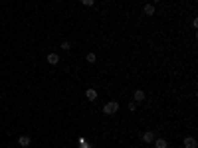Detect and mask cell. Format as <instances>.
Wrapping results in <instances>:
<instances>
[{
    "instance_id": "1",
    "label": "cell",
    "mask_w": 198,
    "mask_h": 148,
    "mask_svg": "<svg viewBox=\"0 0 198 148\" xmlns=\"http://www.w3.org/2000/svg\"><path fill=\"white\" fill-rule=\"evenodd\" d=\"M117 111H119V103H115V101H109V103L103 107V113H105V115H115Z\"/></svg>"
},
{
    "instance_id": "2",
    "label": "cell",
    "mask_w": 198,
    "mask_h": 148,
    "mask_svg": "<svg viewBox=\"0 0 198 148\" xmlns=\"http://www.w3.org/2000/svg\"><path fill=\"white\" fill-rule=\"evenodd\" d=\"M182 144H184V148H198V142H196L194 136H186Z\"/></svg>"
},
{
    "instance_id": "3",
    "label": "cell",
    "mask_w": 198,
    "mask_h": 148,
    "mask_svg": "<svg viewBox=\"0 0 198 148\" xmlns=\"http://www.w3.org/2000/svg\"><path fill=\"white\" fill-rule=\"evenodd\" d=\"M48 63L50 65H58V63H60V56H58V53H48Z\"/></svg>"
},
{
    "instance_id": "4",
    "label": "cell",
    "mask_w": 198,
    "mask_h": 148,
    "mask_svg": "<svg viewBox=\"0 0 198 148\" xmlns=\"http://www.w3.org/2000/svg\"><path fill=\"white\" fill-rule=\"evenodd\" d=\"M155 148H168V142L165 140V138H155Z\"/></svg>"
},
{
    "instance_id": "5",
    "label": "cell",
    "mask_w": 198,
    "mask_h": 148,
    "mask_svg": "<svg viewBox=\"0 0 198 148\" xmlns=\"http://www.w3.org/2000/svg\"><path fill=\"white\" fill-rule=\"evenodd\" d=\"M133 99H135V103H141V101H145V91H135V93H133Z\"/></svg>"
},
{
    "instance_id": "6",
    "label": "cell",
    "mask_w": 198,
    "mask_h": 148,
    "mask_svg": "<svg viewBox=\"0 0 198 148\" xmlns=\"http://www.w3.org/2000/svg\"><path fill=\"white\" fill-rule=\"evenodd\" d=\"M143 142H147V144H153V142H155V134H153V132H145V134H143Z\"/></svg>"
},
{
    "instance_id": "7",
    "label": "cell",
    "mask_w": 198,
    "mask_h": 148,
    "mask_svg": "<svg viewBox=\"0 0 198 148\" xmlns=\"http://www.w3.org/2000/svg\"><path fill=\"white\" fill-rule=\"evenodd\" d=\"M30 142H32V138H30V136H26V134L18 138V144H20V146H30Z\"/></svg>"
},
{
    "instance_id": "8",
    "label": "cell",
    "mask_w": 198,
    "mask_h": 148,
    "mask_svg": "<svg viewBox=\"0 0 198 148\" xmlns=\"http://www.w3.org/2000/svg\"><path fill=\"white\" fill-rule=\"evenodd\" d=\"M85 97L89 101H95V99H97V91H95V89H87V91H85Z\"/></svg>"
},
{
    "instance_id": "9",
    "label": "cell",
    "mask_w": 198,
    "mask_h": 148,
    "mask_svg": "<svg viewBox=\"0 0 198 148\" xmlns=\"http://www.w3.org/2000/svg\"><path fill=\"white\" fill-rule=\"evenodd\" d=\"M143 12H145L147 16H155V6H153V4H145V8H143Z\"/></svg>"
},
{
    "instance_id": "10",
    "label": "cell",
    "mask_w": 198,
    "mask_h": 148,
    "mask_svg": "<svg viewBox=\"0 0 198 148\" xmlns=\"http://www.w3.org/2000/svg\"><path fill=\"white\" fill-rule=\"evenodd\" d=\"M85 61H87V63H95V61H97L95 53H87V56H85Z\"/></svg>"
},
{
    "instance_id": "11",
    "label": "cell",
    "mask_w": 198,
    "mask_h": 148,
    "mask_svg": "<svg viewBox=\"0 0 198 148\" xmlns=\"http://www.w3.org/2000/svg\"><path fill=\"white\" fill-rule=\"evenodd\" d=\"M69 48H71V44H69V42H64V44H62V49H64V52H67Z\"/></svg>"
},
{
    "instance_id": "12",
    "label": "cell",
    "mask_w": 198,
    "mask_h": 148,
    "mask_svg": "<svg viewBox=\"0 0 198 148\" xmlns=\"http://www.w3.org/2000/svg\"><path fill=\"white\" fill-rule=\"evenodd\" d=\"M81 2H83V6H93L95 0H81Z\"/></svg>"
},
{
    "instance_id": "13",
    "label": "cell",
    "mask_w": 198,
    "mask_h": 148,
    "mask_svg": "<svg viewBox=\"0 0 198 148\" xmlns=\"http://www.w3.org/2000/svg\"><path fill=\"white\" fill-rule=\"evenodd\" d=\"M127 109H129V111H131V113H133V111H135V109H137V103H129V105H127Z\"/></svg>"
},
{
    "instance_id": "14",
    "label": "cell",
    "mask_w": 198,
    "mask_h": 148,
    "mask_svg": "<svg viewBox=\"0 0 198 148\" xmlns=\"http://www.w3.org/2000/svg\"><path fill=\"white\" fill-rule=\"evenodd\" d=\"M153 2H159V0H153Z\"/></svg>"
},
{
    "instance_id": "15",
    "label": "cell",
    "mask_w": 198,
    "mask_h": 148,
    "mask_svg": "<svg viewBox=\"0 0 198 148\" xmlns=\"http://www.w3.org/2000/svg\"><path fill=\"white\" fill-rule=\"evenodd\" d=\"M0 99H2V95H0Z\"/></svg>"
}]
</instances>
